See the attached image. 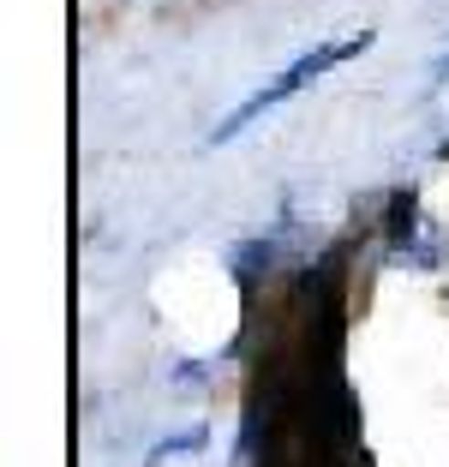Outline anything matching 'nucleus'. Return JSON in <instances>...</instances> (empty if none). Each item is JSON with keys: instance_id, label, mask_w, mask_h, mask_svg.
<instances>
[{"instance_id": "obj_1", "label": "nucleus", "mask_w": 449, "mask_h": 467, "mask_svg": "<svg viewBox=\"0 0 449 467\" xmlns=\"http://www.w3.org/2000/svg\"><path fill=\"white\" fill-rule=\"evenodd\" d=\"M371 42H378V36H371V30H360V36H336V42H324V48H306L299 60H287V67L276 72L270 84H258V90H252V97H245L240 109H228V120H216V126H210V150H222V144H234V138H240V132H245L252 120H264L270 109H282V102H287V97H299L306 84H318L324 72H336L341 60L366 55Z\"/></svg>"}, {"instance_id": "obj_2", "label": "nucleus", "mask_w": 449, "mask_h": 467, "mask_svg": "<svg viewBox=\"0 0 449 467\" xmlns=\"http://www.w3.org/2000/svg\"><path fill=\"white\" fill-rule=\"evenodd\" d=\"M420 234H425V210H420V186H395L390 192V204H383V252H390L395 264H408V252L420 246Z\"/></svg>"}, {"instance_id": "obj_3", "label": "nucleus", "mask_w": 449, "mask_h": 467, "mask_svg": "<svg viewBox=\"0 0 449 467\" xmlns=\"http://www.w3.org/2000/svg\"><path fill=\"white\" fill-rule=\"evenodd\" d=\"M276 258H282V234H252V240L234 252V270H240L245 288H258L264 275L276 270Z\"/></svg>"}, {"instance_id": "obj_4", "label": "nucleus", "mask_w": 449, "mask_h": 467, "mask_svg": "<svg viewBox=\"0 0 449 467\" xmlns=\"http://www.w3.org/2000/svg\"><path fill=\"white\" fill-rule=\"evenodd\" d=\"M210 443V426H186L180 438H162V443H150L144 462H174V455H198Z\"/></svg>"}, {"instance_id": "obj_5", "label": "nucleus", "mask_w": 449, "mask_h": 467, "mask_svg": "<svg viewBox=\"0 0 449 467\" xmlns=\"http://www.w3.org/2000/svg\"><path fill=\"white\" fill-rule=\"evenodd\" d=\"M437 264H444V234H437V222H425L420 246L408 252V270H437Z\"/></svg>"}, {"instance_id": "obj_6", "label": "nucleus", "mask_w": 449, "mask_h": 467, "mask_svg": "<svg viewBox=\"0 0 449 467\" xmlns=\"http://www.w3.org/2000/svg\"><path fill=\"white\" fill-rule=\"evenodd\" d=\"M168 378H174L180 389H204V378H216V359H180Z\"/></svg>"}, {"instance_id": "obj_7", "label": "nucleus", "mask_w": 449, "mask_h": 467, "mask_svg": "<svg viewBox=\"0 0 449 467\" xmlns=\"http://www.w3.org/2000/svg\"><path fill=\"white\" fill-rule=\"evenodd\" d=\"M425 84H432V90H444V84H449V48H444V55L432 60V72H425Z\"/></svg>"}, {"instance_id": "obj_8", "label": "nucleus", "mask_w": 449, "mask_h": 467, "mask_svg": "<svg viewBox=\"0 0 449 467\" xmlns=\"http://www.w3.org/2000/svg\"><path fill=\"white\" fill-rule=\"evenodd\" d=\"M437 162H449V138H444V144H437Z\"/></svg>"}]
</instances>
